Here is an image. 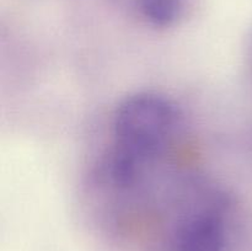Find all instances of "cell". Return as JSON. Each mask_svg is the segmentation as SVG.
Masks as SVG:
<instances>
[{
    "label": "cell",
    "instance_id": "obj_1",
    "mask_svg": "<svg viewBox=\"0 0 252 251\" xmlns=\"http://www.w3.org/2000/svg\"><path fill=\"white\" fill-rule=\"evenodd\" d=\"M176 106L155 94H138L123 101L113 121L115 148L111 157L144 172L166 153L179 133Z\"/></svg>",
    "mask_w": 252,
    "mask_h": 251
},
{
    "label": "cell",
    "instance_id": "obj_2",
    "mask_svg": "<svg viewBox=\"0 0 252 251\" xmlns=\"http://www.w3.org/2000/svg\"><path fill=\"white\" fill-rule=\"evenodd\" d=\"M221 198H216L181 221L174 236V251H224L225 221Z\"/></svg>",
    "mask_w": 252,
    "mask_h": 251
},
{
    "label": "cell",
    "instance_id": "obj_3",
    "mask_svg": "<svg viewBox=\"0 0 252 251\" xmlns=\"http://www.w3.org/2000/svg\"><path fill=\"white\" fill-rule=\"evenodd\" d=\"M143 15L158 26L176 21L182 10V0H138Z\"/></svg>",
    "mask_w": 252,
    "mask_h": 251
}]
</instances>
